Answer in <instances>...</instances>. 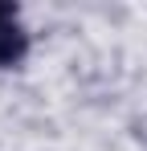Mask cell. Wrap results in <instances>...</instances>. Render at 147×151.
<instances>
[{
    "mask_svg": "<svg viewBox=\"0 0 147 151\" xmlns=\"http://www.w3.org/2000/svg\"><path fill=\"white\" fill-rule=\"evenodd\" d=\"M29 29L12 0H0V70H21L29 57Z\"/></svg>",
    "mask_w": 147,
    "mask_h": 151,
    "instance_id": "6da1fadb",
    "label": "cell"
}]
</instances>
